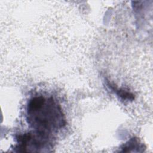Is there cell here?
Masks as SVG:
<instances>
[{
    "mask_svg": "<svg viewBox=\"0 0 153 153\" xmlns=\"http://www.w3.org/2000/svg\"><path fill=\"white\" fill-rule=\"evenodd\" d=\"M27 123L36 131L51 134L66 124L60 105L52 97L42 96L31 98L27 105Z\"/></svg>",
    "mask_w": 153,
    "mask_h": 153,
    "instance_id": "obj_1",
    "label": "cell"
},
{
    "mask_svg": "<svg viewBox=\"0 0 153 153\" xmlns=\"http://www.w3.org/2000/svg\"><path fill=\"white\" fill-rule=\"evenodd\" d=\"M16 139V152H48L52 148L49 134L36 130L17 135Z\"/></svg>",
    "mask_w": 153,
    "mask_h": 153,
    "instance_id": "obj_2",
    "label": "cell"
},
{
    "mask_svg": "<svg viewBox=\"0 0 153 153\" xmlns=\"http://www.w3.org/2000/svg\"><path fill=\"white\" fill-rule=\"evenodd\" d=\"M143 145L141 143L137 138H131L121 147L120 152H142Z\"/></svg>",
    "mask_w": 153,
    "mask_h": 153,
    "instance_id": "obj_3",
    "label": "cell"
},
{
    "mask_svg": "<svg viewBox=\"0 0 153 153\" xmlns=\"http://www.w3.org/2000/svg\"><path fill=\"white\" fill-rule=\"evenodd\" d=\"M108 87L118 96H119L121 99H123L124 100H133L134 99V96L133 93L119 88L115 86L114 84L108 82Z\"/></svg>",
    "mask_w": 153,
    "mask_h": 153,
    "instance_id": "obj_4",
    "label": "cell"
}]
</instances>
